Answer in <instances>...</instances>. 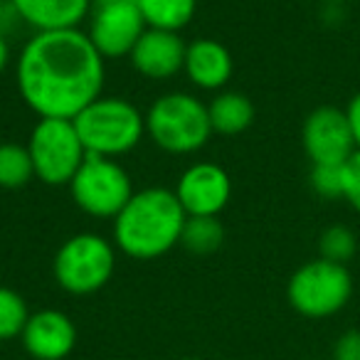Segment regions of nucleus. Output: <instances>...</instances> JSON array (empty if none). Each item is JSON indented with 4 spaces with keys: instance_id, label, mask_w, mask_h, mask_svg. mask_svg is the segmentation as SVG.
<instances>
[{
    "instance_id": "24",
    "label": "nucleus",
    "mask_w": 360,
    "mask_h": 360,
    "mask_svg": "<svg viewBox=\"0 0 360 360\" xmlns=\"http://www.w3.org/2000/svg\"><path fill=\"white\" fill-rule=\"evenodd\" d=\"M333 360H360V330H345L335 340Z\"/></svg>"
},
{
    "instance_id": "15",
    "label": "nucleus",
    "mask_w": 360,
    "mask_h": 360,
    "mask_svg": "<svg viewBox=\"0 0 360 360\" xmlns=\"http://www.w3.org/2000/svg\"><path fill=\"white\" fill-rule=\"evenodd\" d=\"M20 20L35 32L77 30L89 18L91 0H11Z\"/></svg>"
},
{
    "instance_id": "17",
    "label": "nucleus",
    "mask_w": 360,
    "mask_h": 360,
    "mask_svg": "<svg viewBox=\"0 0 360 360\" xmlns=\"http://www.w3.org/2000/svg\"><path fill=\"white\" fill-rule=\"evenodd\" d=\"M150 30L180 32L193 20L198 0H134Z\"/></svg>"
},
{
    "instance_id": "16",
    "label": "nucleus",
    "mask_w": 360,
    "mask_h": 360,
    "mask_svg": "<svg viewBox=\"0 0 360 360\" xmlns=\"http://www.w3.org/2000/svg\"><path fill=\"white\" fill-rule=\"evenodd\" d=\"M212 134L240 136L255 124V104L242 91H220L207 104Z\"/></svg>"
},
{
    "instance_id": "6",
    "label": "nucleus",
    "mask_w": 360,
    "mask_h": 360,
    "mask_svg": "<svg viewBox=\"0 0 360 360\" xmlns=\"http://www.w3.org/2000/svg\"><path fill=\"white\" fill-rule=\"evenodd\" d=\"M116 269V252L109 240L79 232L57 250L52 271L67 294L86 296L104 289Z\"/></svg>"
},
{
    "instance_id": "29",
    "label": "nucleus",
    "mask_w": 360,
    "mask_h": 360,
    "mask_svg": "<svg viewBox=\"0 0 360 360\" xmlns=\"http://www.w3.org/2000/svg\"><path fill=\"white\" fill-rule=\"evenodd\" d=\"M94 3H116V0H94Z\"/></svg>"
},
{
    "instance_id": "5",
    "label": "nucleus",
    "mask_w": 360,
    "mask_h": 360,
    "mask_svg": "<svg viewBox=\"0 0 360 360\" xmlns=\"http://www.w3.org/2000/svg\"><path fill=\"white\" fill-rule=\"evenodd\" d=\"M353 296V276L348 266L326 259L301 264L291 274L286 299L296 314L306 319H328L335 316Z\"/></svg>"
},
{
    "instance_id": "30",
    "label": "nucleus",
    "mask_w": 360,
    "mask_h": 360,
    "mask_svg": "<svg viewBox=\"0 0 360 360\" xmlns=\"http://www.w3.org/2000/svg\"><path fill=\"white\" fill-rule=\"evenodd\" d=\"M180 360H200V358H180Z\"/></svg>"
},
{
    "instance_id": "4",
    "label": "nucleus",
    "mask_w": 360,
    "mask_h": 360,
    "mask_svg": "<svg viewBox=\"0 0 360 360\" xmlns=\"http://www.w3.org/2000/svg\"><path fill=\"white\" fill-rule=\"evenodd\" d=\"M146 134L165 153H195L212 136L207 104L186 91L158 96L146 111Z\"/></svg>"
},
{
    "instance_id": "20",
    "label": "nucleus",
    "mask_w": 360,
    "mask_h": 360,
    "mask_svg": "<svg viewBox=\"0 0 360 360\" xmlns=\"http://www.w3.org/2000/svg\"><path fill=\"white\" fill-rule=\"evenodd\" d=\"M358 252V237L348 225H330L319 237V257L333 264H348Z\"/></svg>"
},
{
    "instance_id": "28",
    "label": "nucleus",
    "mask_w": 360,
    "mask_h": 360,
    "mask_svg": "<svg viewBox=\"0 0 360 360\" xmlns=\"http://www.w3.org/2000/svg\"><path fill=\"white\" fill-rule=\"evenodd\" d=\"M326 3H348V0H326Z\"/></svg>"
},
{
    "instance_id": "10",
    "label": "nucleus",
    "mask_w": 360,
    "mask_h": 360,
    "mask_svg": "<svg viewBox=\"0 0 360 360\" xmlns=\"http://www.w3.org/2000/svg\"><path fill=\"white\" fill-rule=\"evenodd\" d=\"M301 143L311 165H343L355 153V139L345 109L319 106L304 121Z\"/></svg>"
},
{
    "instance_id": "1",
    "label": "nucleus",
    "mask_w": 360,
    "mask_h": 360,
    "mask_svg": "<svg viewBox=\"0 0 360 360\" xmlns=\"http://www.w3.org/2000/svg\"><path fill=\"white\" fill-rule=\"evenodd\" d=\"M104 57L86 32H35L18 57L15 84L40 119H75L104 89Z\"/></svg>"
},
{
    "instance_id": "8",
    "label": "nucleus",
    "mask_w": 360,
    "mask_h": 360,
    "mask_svg": "<svg viewBox=\"0 0 360 360\" xmlns=\"http://www.w3.org/2000/svg\"><path fill=\"white\" fill-rule=\"evenodd\" d=\"M35 178L47 186H70L86 158L72 119H40L27 141Z\"/></svg>"
},
{
    "instance_id": "27",
    "label": "nucleus",
    "mask_w": 360,
    "mask_h": 360,
    "mask_svg": "<svg viewBox=\"0 0 360 360\" xmlns=\"http://www.w3.org/2000/svg\"><path fill=\"white\" fill-rule=\"evenodd\" d=\"M8 62H11V45H8L6 35H0V75L6 72Z\"/></svg>"
},
{
    "instance_id": "9",
    "label": "nucleus",
    "mask_w": 360,
    "mask_h": 360,
    "mask_svg": "<svg viewBox=\"0 0 360 360\" xmlns=\"http://www.w3.org/2000/svg\"><path fill=\"white\" fill-rule=\"evenodd\" d=\"M143 32L146 22L134 0L96 3V8L89 13L86 37L104 60L129 57Z\"/></svg>"
},
{
    "instance_id": "11",
    "label": "nucleus",
    "mask_w": 360,
    "mask_h": 360,
    "mask_svg": "<svg viewBox=\"0 0 360 360\" xmlns=\"http://www.w3.org/2000/svg\"><path fill=\"white\" fill-rule=\"evenodd\" d=\"M173 193L186 215L217 217L232 198V178L222 165L200 160L183 170Z\"/></svg>"
},
{
    "instance_id": "21",
    "label": "nucleus",
    "mask_w": 360,
    "mask_h": 360,
    "mask_svg": "<svg viewBox=\"0 0 360 360\" xmlns=\"http://www.w3.org/2000/svg\"><path fill=\"white\" fill-rule=\"evenodd\" d=\"M27 319H30V311H27L25 299L15 289L0 286V340L22 335Z\"/></svg>"
},
{
    "instance_id": "14",
    "label": "nucleus",
    "mask_w": 360,
    "mask_h": 360,
    "mask_svg": "<svg viewBox=\"0 0 360 360\" xmlns=\"http://www.w3.org/2000/svg\"><path fill=\"white\" fill-rule=\"evenodd\" d=\"M183 72L191 79V84H195L198 89L217 91L232 79L235 62H232L230 50L222 42L202 37V40H195L188 45Z\"/></svg>"
},
{
    "instance_id": "23",
    "label": "nucleus",
    "mask_w": 360,
    "mask_h": 360,
    "mask_svg": "<svg viewBox=\"0 0 360 360\" xmlns=\"http://www.w3.org/2000/svg\"><path fill=\"white\" fill-rule=\"evenodd\" d=\"M343 200L360 212V150L343 163Z\"/></svg>"
},
{
    "instance_id": "26",
    "label": "nucleus",
    "mask_w": 360,
    "mask_h": 360,
    "mask_svg": "<svg viewBox=\"0 0 360 360\" xmlns=\"http://www.w3.org/2000/svg\"><path fill=\"white\" fill-rule=\"evenodd\" d=\"M345 116H348L350 131H353L355 148L360 150V91L348 101V106H345Z\"/></svg>"
},
{
    "instance_id": "22",
    "label": "nucleus",
    "mask_w": 360,
    "mask_h": 360,
    "mask_svg": "<svg viewBox=\"0 0 360 360\" xmlns=\"http://www.w3.org/2000/svg\"><path fill=\"white\" fill-rule=\"evenodd\" d=\"M311 188L323 200H343V165H311Z\"/></svg>"
},
{
    "instance_id": "7",
    "label": "nucleus",
    "mask_w": 360,
    "mask_h": 360,
    "mask_svg": "<svg viewBox=\"0 0 360 360\" xmlns=\"http://www.w3.org/2000/svg\"><path fill=\"white\" fill-rule=\"evenodd\" d=\"M70 193L75 205L89 217L114 220L136 191L119 160L86 153L82 168L72 178Z\"/></svg>"
},
{
    "instance_id": "2",
    "label": "nucleus",
    "mask_w": 360,
    "mask_h": 360,
    "mask_svg": "<svg viewBox=\"0 0 360 360\" xmlns=\"http://www.w3.org/2000/svg\"><path fill=\"white\" fill-rule=\"evenodd\" d=\"M186 210L168 188H143L114 217L116 250L131 259H158L180 245Z\"/></svg>"
},
{
    "instance_id": "18",
    "label": "nucleus",
    "mask_w": 360,
    "mask_h": 360,
    "mask_svg": "<svg viewBox=\"0 0 360 360\" xmlns=\"http://www.w3.org/2000/svg\"><path fill=\"white\" fill-rule=\"evenodd\" d=\"M222 240H225V230L217 217L205 215H188L183 222V232H180V245L186 247L191 255L205 257L220 250Z\"/></svg>"
},
{
    "instance_id": "12",
    "label": "nucleus",
    "mask_w": 360,
    "mask_h": 360,
    "mask_svg": "<svg viewBox=\"0 0 360 360\" xmlns=\"http://www.w3.org/2000/svg\"><path fill=\"white\" fill-rule=\"evenodd\" d=\"M186 50L188 45L183 42V37L178 32L150 30V27H146L141 40L131 50L129 60L141 77L163 82L183 70V65H186Z\"/></svg>"
},
{
    "instance_id": "25",
    "label": "nucleus",
    "mask_w": 360,
    "mask_h": 360,
    "mask_svg": "<svg viewBox=\"0 0 360 360\" xmlns=\"http://www.w3.org/2000/svg\"><path fill=\"white\" fill-rule=\"evenodd\" d=\"M20 22H22L20 15H18V11L13 8L11 0H0V35L8 37Z\"/></svg>"
},
{
    "instance_id": "19",
    "label": "nucleus",
    "mask_w": 360,
    "mask_h": 360,
    "mask_svg": "<svg viewBox=\"0 0 360 360\" xmlns=\"http://www.w3.org/2000/svg\"><path fill=\"white\" fill-rule=\"evenodd\" d=\"M35 178L30 150L20 143H0V188L15 191Z\"/></svg>"
},
{
    "instance_id": "13",
    "label": "nucleus",
    "mask_w": 360,
    "mask_h": 360,
    "mask_svg": "<svg viewBox=\"0 0 360 360\" xmlns=\"http://www.w3.org/2000/svg\"><path fill=\"white\" fill-rule=\"evenodd\" d=\"M20 338L35 360H65L77 345V328L67 314L42 309L30 314Z\"/></svg>"
},
{
    "instance_id": "3",
    "label": "nucleus",
    "mask_w": 360,
    "mask_h": 360,
    "mask_svg": "<svg viewBox=\"0 0 360 360\" xmlns=\"http://www.w3.org/2000/svg\"><path fill=\"white\" fill-rule=\"evenodd\" d=\"M72 121L89 155L116 158L134 150L146 136V114L121 96H99Z\"/></svg>"
}]
</instances>
